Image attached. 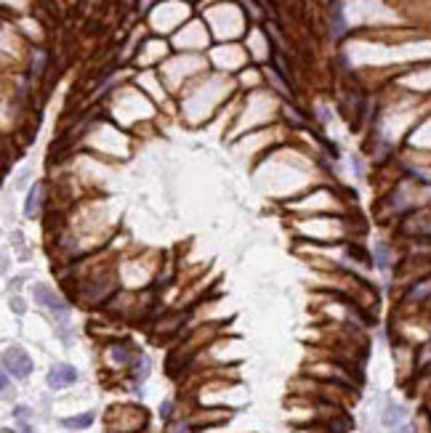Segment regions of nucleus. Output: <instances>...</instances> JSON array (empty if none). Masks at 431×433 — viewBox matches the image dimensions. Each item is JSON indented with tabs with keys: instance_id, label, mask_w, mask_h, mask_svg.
Wrapping results in <instances>:
<instances>
[{
	"instance_id": "obj_1",
	"label": "nucleus",
	"mask_w": 431,
	"mask_h": 433,
	"mask_svg": "<svg viewBox=\"0 0 431 433\" xmlns=\"http://www.w3.org/2000/svg\"><path fill=\"white\" fill-rule=\"evenodd\" d=\"M33 298H35V304L45 306V308H48V311H51V314H54L56 319H59V322L67 327V319H69V308H67V304L54 293V290H48V287H43V284H35Z\"/></svg>"
},
{
	"instance_id": "obj_2",
	"label": "nucleus",
	"mask_w": 431,
	"mask_h": 433,
	"mask_svg": "<svg viewBox=\"0 0 431 433\" xmlns=\"http://www.w3.org/2000/svg\"><path fill=\"white\" fill-rule=\"evenodd\" d=\"M3 369L8 375L13 372L16 378H27L33 372V359H30V354L22 346H11L6 348V354H3Z\"/></svg>"
},
{
	"instance_id": "obj_3",
	"label": "nucleus",
	"mask_w": 431,
	"mask_h": 433,
	"mask_svg": "<svg viewBox=\"0 0 431 433\" xmlns=\"http://www.w3.org/2000/svg\"><path fill=\"white\" fill-rule=\"evenodd\" d=\"M72 383H78V369L72 364H54L51 372H48V386L54 391H62V388H69Z\"/></svg>"
},
{
	"instance_id": "obj_4",
	"label": "nucleus",
	"mask_w": 431,
	"mask_h": 433,
	"mask_svg": "<svg viewBox=\"0 0 431 433\" xmlns=\"http://www.w3.org/2000/svg\"><path fill=\"white\" fill-rule=\"evenodd\" d=\"M384 425L391 428L394 433H408V425H405V407L402 404H386V412H384Z\"/></svg>"
},
{
	"instance_id": "obj_5",
	"label": "nucleus",
	"mask_w": 431,
	"mask_h": 433,
	"mask_svg": "<svg viewBox=\"0 0 431 433\" xmlns=\"http://www.w3.org/2000/svg\"><path fill=\"white\" fill-rule=\"evenodd\" d=\"M93 412H83V415H78V417H67L62 425L64 428H88V425H93Z\"/></svg>"
},
{
	"instance_id": "obj_6",
	"label": "nucleus",
	"mask_w": 431,
	"mask_h": 433,
	"mask_svg": "<svg viewBox=\"0 0 431 433\" xmlns=\"http://www.w3.org/2000/svg\"><path fill=\"white\" fill-rule=\"evenodd\" d=\"M38 207H40V184L33 186V192H30V197H27V207H24V213L33 218L35 213H38Z\"/></svg>"
},
{
	"instance_id": "obj_7",
	"label": "nucleus",
	"mask_w": 431,
	"mask_h": 433,
	"mask_svg": "<svg viewBox=\"0 0 431 433\" xmlns=\"http://www.w3.org/2000/svg\"><path fill=\"white\" fill-rule=\"evenodd\" d=\"M429 295H431V279H426V282H418V284L413 287L410 298H413V301H423V298H429Z\"/></svg>"
},
{
	"instance_id": "obj_8",
	"label": "nucleus",
	"mask_w": 431,
	"mask_h": 433,
	"mask_svg": "<svg viewBox=\"0 0 431 433\" xmlns=\"http://www.w3.org/2000/svg\"><path fill=\"white\" fill-rule=\"evenodd\" d=\"M112 362H115V364H128V362H131V351L125 346H115L112 348Z\"/></svg>"
},
{
	"instance_id": "obj_9",
	"label": "nucleus",
	"mask_w": 431,
	"mask_h": 433,
	"mask_svg": "<svg viewBox=\"0 0 431 433\" xmlns=\"http://www.w3.org/2000/svg\"><path fill=\"white\" fill-rule=\"evenodd\" d=\"M376 263H378V269H386L389 266V248L386 245H378L376 248Z\"/></svg>"
},
{
	"instance_id": "obj_10",
	"label": "nucleus",
	"mask_w": 431,
	"mask_h": 433,
	"mask_svg": "<svg viewBox=\"0 0 431 433\" xmlns=\"http://www.w3.org/2000/svg\"><path fill=\"white\" fill-rule=\"evenodd\" d=\"M0 383H3V396L6 399H11V380H8V372L3 369V378H0Z\"/></svg>"
},
{
	"instance_id": "obj_11",
	"label": "nucleus",
	"mask_w": 431,
	"mask_h": 433,
	"mask_svg": "<svg viewBox=\"0 0 431 433\" xmlns=\"http://www.w3.org/2000/svg\"><path fill=\"white\" fill-rule=\"evenodd\" d=\"M168 433H189V425H184V422H171Z\"/></svg>"
},
{
	"instance_id": "obj_12",
	"label": "nucleus",
	"mask_w": 431,
	"mask_h": 433,
	"mask_svg": "<svg viewBox=\"0 0 431 433\" xmlns=\"http://www.w3.org/2000/svg\"><path fill=\"white\" fill-rule=\"evenodd\" d=\"M13 308H16V311H19V314H22V311H24V304H22V301H19V298H16V301H13Z\"/></svg>"
}]
</instances>
